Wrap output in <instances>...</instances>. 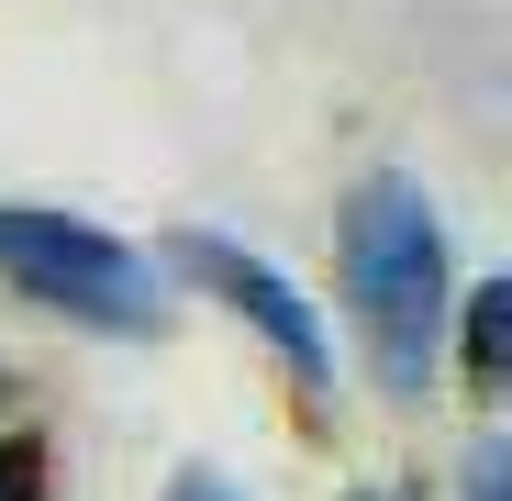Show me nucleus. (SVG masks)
I'll return each mask as SVG.
<instances>
[{
	"label": "nucleus",
	"mask_w": 512,
	"mask_h": 501,
	"mask_svg": "<svg viewBox=\"0 0 512 501\" xmlns=\"http://www.w3.org/2000/svg\"><path fill=\"white\" fill-rule=\"evenodd\" d=\"M334 312L357 334V368L390 412L446 390V312H457V245L412 167H368L334 212Z\"/></svg>",
	"instance_id": "obj_1"
},
{
	"label": "nucleus",
	"mask_w": 512,
	"mask_h": 501,
	"mask_svg": "<svg viewBox=\"0 0 512 501\" xmlns=\"http://www.w3.org/2000/svg\"><path fill=\"white\" fill-rule=\"evenodd\" d=\"M0 290L67 334H112V346H156L179 323V290H167L156 245L67 212V201H0Z\"/></svg>",
	"instance_id": "obj_2"
},
{
	"label": "nucleus",
	"mask_w": 512,
	"mask_h": 501,
	"mask_svg": "<svg viewBox=\"0 0 512 501\" xmlns=\"http://www.w3.org/2000/svg\"><path fill=\"white\" fill-rule=\"evenodd\" d=\"M156 268H167V290H201L212 312H234L256 346L290 368V390H301L312 412L346 401V346H334V312L268 257V245H245V234H223V223H179V234L156 245Z\"/></svg>",
	"instance_id": "obj_3"
},
{
	"label": "nucleus",
	"mask_w": 512,
	"mask_h": 501,
	"mask_svg": "<svg viewBox=\"0 0 512 501\" xmlns=\"http://www.w3.org/2000/svg\"><path fill=\"white\" fill-rule=\"evenodd\" d=\"M446 379H468L479 401L512 390V279H501V268L457 279V312H446Z\"/></svg>",
	"instance_id": "obj_4"
},
{
	"label": "nucleus",
	"mask_w": 512,
	"mask_h": 501,
	"mask_svg": "<svg viewBox=\"0 0 512 501\" xmlns=\"http://www.w3.org/2000/svg\"><path fill=\"white\" fill-rule=\"evenodd\" d=\"M457 501H512V435H501V412L457 446Z\"/></svg>",
	"instance_id": "obj_5"
},
{
	"label": "nucleus",
	"mask_w": 512,
	"mask_h": 501,
	"mask_svg": "<svg viewBox=\"0 0 512 501\" xmlns=\"http://www.w3.org/2000/svg\"><path fill=\"white\" fill-rule=\"evenodd\" d=\"M0 501H45V446L34 435H0Z\"/></svg>",
	"instance_id": "obj_6"
},
{
	"label": "nucleus",
	"mask_w": 512,
	"mask_h": 501,
	"mask_svg": "<svg viewBox=\"0 0 512 501\" xmlns=\"http://www.w3.org/2000/svg\"><path fill=\"white\" fill-rule=\"evenodd\" d=\"M156 501H245V479L234 468H212V457H190V468H167V490Z\"/></svg>",
	"instance_id": "obj_7"
},
{
	"label": "nucleus",
	"mask_w": 512,
	"mask_h": 501,
	"mask_svg": "<svg viewBox=\"0 0 512 501\" xmlns=\"http://www.w3.org/2000/svg\"><path fill=\"white\" fill-rule=\"evenodd\" d=\"M12 401H23V379H12V357H0V435H12Z\"/></svg>",
	"instance_id": "obj_8"
},
{
	"label": "nucleus",
	"mask_w": 512,
	"mask_h": 501,
	"mask_svg": "<svg viewBox=\"0 0 512 501\" xmlns=\"http://www.w3.org/2000/svg\"><path fill=\"white\" fill-rule=\"evenodd\" d=\"M346 501H412V490H390V479H368V490H346Z\"/></svg>",
	"instance_id": "obj_9"
}]
</instances>
